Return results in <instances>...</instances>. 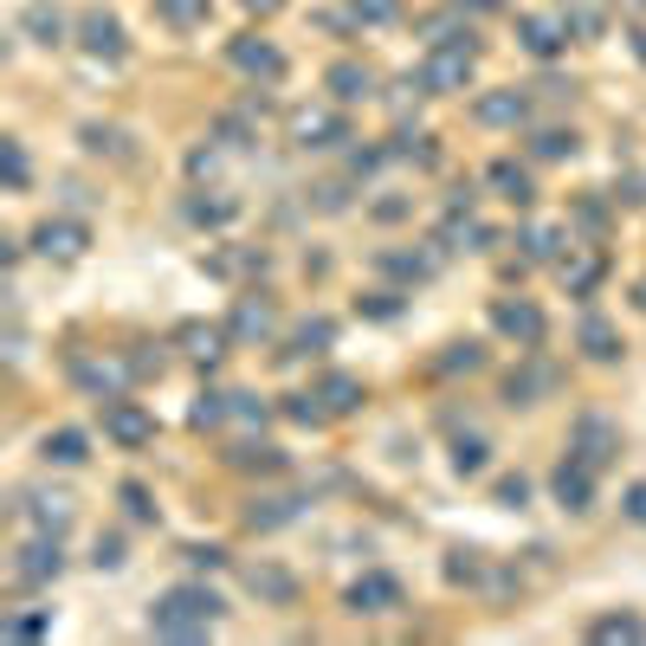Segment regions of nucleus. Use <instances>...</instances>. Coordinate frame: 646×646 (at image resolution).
<instances>
[{
	"label": "nucleus",
	"instance_id": "1",
	"mask_svg": "<svg viewBox=\"0 0 646 646\" xmlns=\"http://www.w3.org/2000/svg\"><path fill=\"white\" fill-rule=\"evenodd\" d=\"M220 614H226V601H220L214 588L181 582V588L155 595V608H149V634H162V641H208Z\"/></svg>",
	"mask_w": 646,
	"mask_h": 646
},
{
	"label": "nucleus",
	"instance_id": "2",
	"mask_svg": "<svg viewBox=\"0 0 646 646\" xmlns=\"http://www.w3.org/2000/svg\"><path fill=\"white\" fill-rule=\"evenodd\" d=\"M472 78H479V46H427V59H421L427 97H459V91H472Z\"/></svg>",
	"mask_w": 646,
	"mask_h": 646
},
{
	"label": "nucleus",
	"instance_id": "3",
	"mask_svg": "<svg viewBox=\"0 0 646 646\" xmlns=\"http://www.w3.org/2000/svg\"><path fill=\"white\" fill-rule=\"evenodd\" d=\"M285 143L291 149H343L350 143L343 104H297V110L285 117Z\"/></svg>",
	"mask_w": 646,
	"mask_h": 646
},
{
	"label": "nucleus",
	"instance_id": "4",
	"mask_svg": "<svg viewBox=\"0 0 646 646\" xmlns=\"http://www.w3.org/2000/svg\"><path fill=\"white\" fill-rule=\"evenodd\" d=\"M66 575V543L52 537V530H33L26 543H20V556H13V582L20 588H46V582H59Z\"/></svg>",
	"mask_w": 646,
	"mask_h": 646
},
{
	"label": "nucleus",
	"instance_id": "5",
	"mask_svg": "<svg viewBox=\"0 0 646 646\" xmlns=\"http://www.w3.org/2000/svg\"><path fill=\"white\" fill-rule=\"evenodd\" d=\"M569 453H575V459H588V466L601 472V466L621 453V427H614L601 408H582V414L569 421Z\"/></svg>",
	"mask_w": 646,
	"mask_h": 646
},
{
	"label": "nucleus",
	"instance_id": "6",
	"mask_svg": "<svg viewBox=\"0 0 646 646\" xmlns=\"http://www.w3.org/2000/svg\"><path fill=\"white\" fill-rule=\"evenodd\" d=\"M84 246H91V226L72 220V214H46L39 226H33V252H39V259H52V266L84 259Z\"/></svg>",
	"mask_w": 646,
	"mask_h": 646
},
{
	"label": "nucleus",
	"instance_id": "7",
	"mask_svg": "<svg viewBox=\"0 0 646 646\" xmlns=\"http://www.w3.org/2000/svg\"><path fill=\"white\" fill-rule=\"evenodd\" d=\"M492 330L504 343H517V350H543V337H550V324H543V310L530 297H498L492 304Z\"/></svg>",
	"mask_w": 646,
	"mask_h": 646
},
{
	"label": "nucleus",
	"instance_id": "8",
	"mask_svg": "<svg viewBox=\"0 0 646 646\" xmlns=\"http://www.w3.org/2000/svg\"><path fill=\"white\" fill-rule=\"evenodd\" d=\"M72 381L104 408V401H117V395H130V362L124 356H72Z\"/></svg>",
	"mask_w": 646,
	"mask_h": 646
},
{
	"label": "nucleus",
	"instance_id": "9",
	"mask_svg": "<svg viewBox=\"0 0 646 646\" xmlns=\"http://www.w3.org/2000/svg\"><path fill=\"white\" fill-rule=\"evenodd\" d=\"M78 46H84L91 59H104V66H124V52H130V33H124V20H117L110 7H91V13L78 20Z\"/></svg>",
	"mask_w": 646,
	"mask_h": 646
},
{
	"label": "nucleus",
	"instance_id": "10",
	"mask_svg": "<svg viewBox=\"0 0 646 646\" xmlns=\"http://www.w3.org/2000/svg\"><path fill=\"white\" fill-rule=\"evenodd\" d=\"M569 20H563V13H517V46H524V52H530V59H543V66H550V59H563V52H569Z\"/></svg>",
	"mask_w": 646,
	"mask_h": 646
},
{
	"label": "nucleus",
	"instance_id": "11",
	"mask_svg": "<svg viewBox=\"0 0 646 646\" xmlns=\"http://www.w3.org/2000/svg\"><path fill=\"white\" fill-rule=\"evenodd\" d=\"M104 439H117L124 453H137L155 439V414H149L143 401H130V395H117V401H104Z\"/></svg>",
	"mask_w": 646,
	"mask_h": 646
},
{
	"label": "nucleus",
	"instance_id": "12",
	"mask_svg": "<svg viewBox=\"0 0 646 646\" xmlns=\"http://www.w3.org/2000/svg\"><path fill=\"white\" fill-rule=\"evenodd\" d=\"M472 117H479L485 130H524V124H530V91H517V84L479 91V97H472Z\"/></svg>",
	"mask_w": 646,
	"mask_h": 646
},
{
	"label": "nucleus",
	"instance_id": "13",
	"mask_svg": "<svg viewBox=\"0 0 646 646\" xmlns=\"http://www.w3.org/2000/svg\"><path fill=\"white\" fill-rule=\"evenodd\" d=\"M556 381H563V375L543 362V350H524V368L504 375V401H510V408H537L543 395H556Z\"/></svg>",
	"mask_w": 646,
	"mask_h": 646
},
{
	"label": "nucleus",
	"instance_id": "14",
	"mask_svg": "<svg viewBox=\"0 0 646 646\" xmlns=\"http://www.w3.org/2000/svg\"><path fill=\"white\" fill-rule=\"evenodd\" d=\"M226 59L252 78V84H279V78H285V52H279L272 39H259V33H239V39L226 46Z\"/></svg>",
	"mask_w": 646,
	"mask_h": 646
},
{
	"label": "nucleus",
	"instance_id": "15",
	"mask_svg": "<svg viewBox=\"0 0 646 646\" xmlns=\"http://www.w3.org/2000/svg\"><path fill=\"white\" fill-rule=\"evenodd\" d=\"M343 601H350V614H368V621H375V614H395V608L408 601V588H401L395 575L368 569V575H356V582H350V595H343Z\"/></svg>",
	"mask_w": 646,
	"mask_h": 646
},
{
	"label": "nucleus",
	"instance_id": "16",
	"mask_svg": "<svg viewBox=\"0 0 646 646\" xmlns=\"http://www.w3.org/2000/svg\"><path fill=\"white\" fill-rule=\"evenodd\" d=\"M226 330H233V343H266V337L279 330V310H272V297H259V291L233 297V310H226Z\"/></svg>",
	"mask_w": 646,
	"mask_h": 646
},
{
	"label": "nucleus",
	"instance_id": "17",
	"mask_svg": "<svg viewBox=\"0 0 646 646\" xmlns=\"http://www.w3.org/2000/svg\"><path fill=\"white\" fill-rule=\"evenodd\" d=\"M550 498L563 504V510H575V517H582V510H595V466L569 453V459L550 472Z\"/></svg>",
	"mask_w": 646,
	"mask_h": 646
},
{
	"label": "nucleus",
	"instance_id": "18",
	"mask_svg": "<svg viewBox=\"0 0 646 646\" xmlns=\"http://www.w3.org/2000/svg\"><path fill=\"white\" fill-rule=\"evenodd\" d=\"M324 91H330V104H343V110H350V104H368V97H375V72H368L362 59H337V66L324 72Z\"/></svg>",
	"mask_w": 646,
	"mask_h": 646
},
{
	"label": "nucleus",
	"instance_id": "19",
	"mask_svg": "<svg viewBox=\"0 0 646 646\" xmlns=\"http://www.w3.org/2000/svg\"><path fill=\"white\" fill-rule=\"evenodd\" d=\"M175 343H181V356H188V362L214 368V362L226 356V343H233V330H226V324H201V317H195V324H181V330H175Z\"/></svg>",
	"mask_w": 646,
	"mask_h": 646
},
{
	"label": "nucleus",
	"instance_id": "20",
	"mask_svg": "<svg viewBox=\"0 0 646 646\" xmlns=\"http://www.w3.org/2000/svg\"><path fill=\"white\" fill-rule=\"evenodd\" d=\"M439 246H446V252H485V246H498V226H485V220L466 208V214L439 220Z\"/></svg>",
	"mask_w": 646,
	"mask_h": 646
},
{
	"label": "nucleus",
	"instance_id": "21",
	"mask_svg": "<svg viewBox=\"0 0 646 646\" xmlns=\"http://www.w3.org/2000/svg\"><path fill=\"white\" fill-rule=\"evenodd\" d=\"M556 279H563V291H569V297H595V285L608 279V259H601L595 246H569V259L556 266Z\"/></svg>",
	"mask_w": 646,
	"mask_h": 646
},
{
	"label": "nucleus",
	"instance_id": "22",
	"mask_svg": "<svg viewBox=\"0 0 646 646\" xmlns=\"http://www.w3.org/2000/svg\"><path fill=\"white\" fill-rule=\"evenodd\" d=\"M517 246H524V266H563V246H575V239L556 220H530V226L517 233Z\"/></svg>",
	"mask_w": 646,
	"mask_h": 646
},
{
	"label": "nucleus",
	"instance_id": "23",
	"mask_svg": "<svg viewBox=\"0 0 646 646\" xmlns=\"http://www.w3.org/2000/svg\"><path fill=\"white\" fill-rule=\"evenodd\" d=\"M20 517H26V530H52V537H66V530H72V498H66V492H26Z\"/></svg>",
	"mask_w": 646,
	"mask_h": 646
},
{
	"label": "nucleus",
	"instance_id": "24",
	"mask_svg": "<svg viewBox=\"0 0 646 646\" xmlns=\"http://www.w3.org/2000/svg\"><path fill=\"white\" fill-rule=\"evenodd\" d=\"M246 588H252L266 608H291V601H297V575H291L285 563H252V569H246Z\"/></svg>",
	"mask_w": 646,
	"mask_h": 646
},
{
	"label": "nucleus",
	"instance_id": "25",
	"mask_svg": "<svg viewBox=\"0 0 646 646\" xmlns=\"http://www.w3.org/2000/svg\"><path fill=\"white\" fill-rule=\"evenodd\" d=\"M485 188H492L498 201H510V208H530V201H537V181H530V168H517L510 155H498V162L485 168Z\"/></svg>",
	"mask_w": 646,
	"mask_h": 646
},
{
	"label": "nucleus",
	"instance_id": "26",
	"mask_svg": "<svg viewBox=\"0 0 646 646\" xmlns=\"http://www.w3.org/2000/svg\"><path fill=\"white\" fill-rule=\"evenodd\" d=\"M575 350H582L588 362H614L621 356V330H614L601 310H588V317L575 324Z\"/></svg>",
	"mask_w": 646,
	"mask_h": 646
},
{
	"label": "nucleus",
	"instance_id": "27",
	"mask_svg": "<svg viewBox=\"0 0 646 646\" xmlns=\"http://www.w3.org/2000/svg\"><path fill=\"white\" fill-rule=\"evenodd\" d=\"M421 33H427V46H479V33H472V20H466V7L453 0V7H439L421 20Z\"/></svg>",
	"mask_w": 646,
	"mask_h": 646
},
{
	"label": "nucleus",
	"instance_id": "28",
	"mask_svg": "<svg viewBox=\"0 0 646 646\" xmlns=\"http://www.w3.org/2000/svg\"><path fill=\"white\" fill-rule=\"evenodd\" d=\"M20 33H26L33 46H66V39H72V26H66V13H59L52 0H33V7L20 13Z\"/></svg>",
	"mask_w": 646,
	"mask_h": 646
},
{
	"label": "nucleus",
	"instance_id": "29",
	"mask_svg": "<svg viewBox=\"0 0 646 646\" xmlns=\"http://www.w3.org/2000/svg\"><path fill=\"white\" fill-rule=\"evenodd\" d=\"M201 272H214V279H246V272H266V252H252V246H220V252H201Z\"/></svg>",
	"mask_w": 646,
	"mask_h": 646
},
{
	"label": "nucleus",
	"instance_id": "30",
	"mask_svg": "<svg viewBox=\"0 0 646 646\" xmlns=\"http://www.w3.org/2000/svg\"><path fill=\"white\" fill-rule=\"evenodd\" d=\"M39 453H46V466H84L91 459V433L84 427H52L39 439Z\"/></svg>",
	"mask_w": 646,
	"mask_h": 646
},
{
	"label": "nucleus",
	"instance_id": "31",
	"mask_svg": "<svg viewBox=\"0 0 646 646\" xmlns=\"http://www.w3.org/2000/svg\"><path fill=\"white\" fill-rule=\"evenodd\" d=\"M297 510H304V498L266 492V498H252V504H246V524H252V530H285V524H297Z\"/></svg>",
	"mask_w": 646,
	"mask_h": 646
},
{
	"label": "nucleus",
	"instance_id": "32",
	"mask_svg": "<svg viewBox=\"0 0 646 646\" xmlns=\"http://www.w3.org/2000/svg\"><path fill=\"white\" fill-rule=\"evenodd\" d=\"M317 395H324V408H330V414H356V408H362V381H356V375H343V368H330V375L317 381Z\"/></svg>",
	"mask_w": 646,
	"mask_h": 646
},
{
	"label": "nucleus",
	"instance_id": "33",
	"mask_svg": "<svg viewBox=\"0 0 646 646\" xmlns=\"http://www.w3.org/2000/svg\"><path fill=\"white\" fill-rule=\"evenodd\" d=\"M337 343V324L330 317H304L297 330H291V356H324Z\"/></svg>",
	"mask_w": 646,
	"mask_h": 646
},
{
	"label": "nucleus",
	"instance_id": "34",
	"mask_svg": "<svg viewBox=\"0 0 646 646\" xmlns=\"http://www.w3.org/2000/svg\"><path fill=\"white\" fill-rule=\"evenodd\" d=\"M226 459H233L239 472H285V453H279L272 439H246V446H233Z\"/></svg>",
	"mask_w": 646,
	"mask_h": 646
},
{
	"label": "nucleus",
	"instance_id": "35",
	"mask_svg": "<svg viewBox=\"0 0 646 646\" xmlns=\"http://www.w3.org/2000/svg\"><path fill=\"white\" fill-rule=\"evenodd\" d=\"M485 466H492V446H485L479 433H459V439H453V472H459V479H479Z\"/></svg>",
	"mask_w": 646,
	"mask_h": 646
},
{
	"label": "nucleus",
	"instance_id": "36",
	"mask_svg": "<svg viewBox=\"0 0 646 646\" xmlns=\"http://www.w3.org/2000/svg\"><path fill=\"white\" fill-rule=\"evenodd\" d=\"M233 421V395H220V388H208V395H195V408H188V427H226Z\"/></svg>",
	"mask_w": 646,
	"mask_h": 646
},
{
	"label": "nucleus",
	"instance_id": "37",
	"mask_svg": "<svg viewBox=\"0 0 646 646\" xmlns=\"http://www.w3.org/2000/svg\"><path fill=\"white\" fill-rule=\"evenodd\" d=\"M588 634H595V641H646V621L641 614H601Z\"/></svg>",
	"mask_w": 646,
	"mask_h": 646
},
{
	"label": "nucleus",
	"instance_id": "38",
	"mask_svg": "<svg viewBox=\"0 0 646 646\" xmlns=\"http://www.w3.org/2000/svg\"><path fill=\"white\" fill-rule=\"evenodd\" d=\"M530 155H537V162H569L575 130H537V137H530Z\"/></svg>",
	"mask_w": 646,
	"mask_h": 646
},
{
	"label": "nucleus",
	"instance_id": "39",
	"mask_svg": "<svg viewBox=\"0 0 646 646\" xmlns=\"http://www.w3.org/2000/svg\"><path fill=\"white\" fill-rule=\"evenodd\" d=\"M285 414L297 421V427H324V421H337V414L324 408V395H317V388H310V395H291V401H285Z\"/></svg>",
	"mask_w": 646,
	"mask_h": 646
},
{
	"label": "nucleus",
	"instance_id": "40",
	"mask_svg": "<svg viewBox=\"0 0 646 646\" xmlns=\"http://www.w3.org/2000/svg\"><path fill=\"white\" fill-rule=\"evenodd\" d=\"M350 20L356 26H388V20H401V0H350Z\"/></svg>",
	"mask_w": 646,
	"mask_h": 646
},
{
	"label": "nucleus",
	"instance_id": "41",
	"mask_svg": "<svg viewBox=\"0 0 646 646\" xmlns=\"http://www.w3.org/2000/svg\"><path fill=\"white\" fill-rule=\"evenodd\" d=\"M155 13H162L168 26H201V20H208V0H155Z\"/></svg>",
	"mask_w": 646,
	"mask_h": 646
},
{
	"label": "nucleus",
	"instance_id": "42",
	"mask_svg": "<svg viewBox=\"0 0 646 646\" xmlns=\"http://www.w3.org/2000/svg\"><path fill=\"white\" fill-rule=\"evenodd\" d=\"M356 310L362 317H375V324H395V317H401V291H368Z\"/></svg>",
	"mask_w": 646,
	"mask_h": 646
},
{
	"label": "nucleus",
	"instance_id": "43",
	"mask_svg": "<svg viewBox=\"0 0 646 646\" xmlns=\"http://www.w3.org/2000/svg\"><path fill=\"white\" fill-rule=\"evenodd\" d=\"M439 368H446V375H459V368L472 375V368H485V350H479V343H446V356H439Z\"/></svg>",
	"mask_w": 646,
	"mask_h": 646
},
{
	"label": "nucleus",
	"instance_id": "44",
	"mask_svg": "<svg viewBox=\"0 0 646 646\" xmlns=\"http://www.w3.org/2000/svg\"><path fill=\"white\" fill-rule=\"evenodd\" d=\"M492 498H498L504 510H524V504H530V479H524V472H504L498 485H492Z\"/></svg>",
	"mask_w": 646,
	"mask_h": 646
},
{
	"label": "nucleus",
	"instance_id": "45",
	"mask_svg": "<svg viewBox=\"0 0 646 646\" xmlns=\"http://www.w3.org/2000/svg\"><path fill=\"white\" fill-rule=\"evenodd\" d=\"M26 181H33V162H26V143H7V188H13V195H26Z\"/></svg>",
	"mask_w": 646,
	"mask_h": 646
},
{
	"label": "nucleus",
	"instance_id": "46",
	"mask_svg": "<svg viewBox=\"0 0 646 646\" xmlns=\"http://www.w3.org/2000/svg\"><path fill=\"white\" fill-rule=\"evenodd\" d=\"M233 214H239L233 201H188V220H195V226H226Z\"/></svg>",
	"mask_w": 646,
	"mask_h": 646
},
{
	"label": "nucleus",
	"instance_id": "47",
	"mask_svg": "<svg viewBox=\"0 0 646 646\" xmlns=\"http://www.w3.org/2000/svg\"><path fill=\"white\" fill-rule=\"evenodd\" d=\"M117 498H124V510H130V524H155V504H149V492L137 485V479H130Z\"/></svg>",
	"mask_w": 646,
	"mask_h": 646
},
{
	"label": "nucleus",
	"instance_id": "48",
	"mask_svg": "<svg viewBox=\"0 0 646 646\" xmlns=\"http://www.w3.org/2000/svg\"><path fill=\"white\" fill-rule=\"evenodd\" d=\"M233 421H246V427H266V421H272V408H266L259 395H233Z\"/></svg>",
	"mask_w": 646,
	"mask_h": 646
},
{
	"label": "nucleus",
	"instance_id": "49",
	"mask_svg": "<svg viewBox=\"0 0 646 646\" xmlns=\"http://www.w3.org/2000/svg\"><path fill=\"white\" fill-rule=\"evenodd\" d=\"M78 137H84V149H91V155H124V137H117V130H97V124H84Z\"/></svg>",
	"mask_w": 646,
	"mask_h": 646
},
{
	"label": "nucleus",
	"instance_id": "50",
	"mask_svg": "<svg viewBox=\"0 0 646 646\" xmlns=\"http://www.w3.org/2000/svg\"><path fill=\"white\" fill-rule=\"evenodd\" d=\"M310 195H317V214H343V208H350V188H343V181H324V188H310Z\"/></svg>",
	"mask_w": 646,
	"mask_h": 646
},
{
	"label": "nucleus",
	"instance_id": "51",
	"mask_svg": "<svg viewBox=\"0 0 646 646\" xmlns=\"http://www.w3.org/2000/svg\"><path fill=\"white\" fill-rule=\"evenodd\" d=\"M181 556H188L195 569H220V563H226V550H220V543H188Z\"/></svg>",
	"mask_w": 646,
	"mask_h": 646
},
{
	"label": "nucleus",
	"instance_id": "52",
	"mask_svg": "<svg viewBox=\"0 0 646 646\" xmlns=\"http://www.w3.org/2000/svg\"><path fill=\"white\" fill-rule=\"evenodd\" d=\"M91 569H124V543H117V537H97V556H91Z\"/></svg>",
	"mask_w": 646,
	"mask_h": 646
},
{
	"label": "nucleus",
	"instance_id": "53",
	"mask_svg": "<svg viewBox=\"0 0 646 646\" xmlns=\"http://www.w3.org/2000/svg\"><path fill=\"white\" fill-rule=\"evenodd\" d=\"M188 175H195V181H214V175H220V155H214V149H195V155H188Z\"/></svg>",
	"mask_w": 646,
	"mask_h": 646
},
{
	"label": "nucleus",
	"instance_id": "54",
	"mask_svg": "<svg viewBox=\"0 0 646 646\" xmlns=\"http://www.w3.org/2000/svg\"><path fill=\"white\" fill-rule=\"evenodd\" d=\"M472 556H479V550H453L446 575H453V582H472V575H479V563H472Z\"/></svg>",
	"mask_w": 646,
	"mask_h": 646
},
{
	"label": "nucleus",
	"instance_id": "55",
	"mask_svg": "<svg viewBox=\"0 0 646 646\" xmlns=\"http://www.w3.org/2000/svg\"><path fill=\"white\" fill-rule=\"evenodd\" d=\"M368 214L381 220V226H395V220H408V201H401V195H395V201H375V208H368Z\"/></svg>",
	"mask_w": 646,
	"mask_h": 646
},
{
	"label": "nucleus",
	"instance_id": "56",
	"mask_svg": "<svg viewBox=\"0 0 646 646\" xmlns=\"http://www.w3.org/2000/svg\"><path fill=\"white\" fill-rule=\"evenodd\" d=\"M7 634H20V641H33V634H46V614H20V621H7Z\"/></svg>",
	"mask_w": 646,
	"mask_h": 646
},
{
	"label": "nucleus",
	"instance_id": "57",
	"mask_svg": "<svg viewBox=\"0 0 646 646\" xmlns=\"http://www.w3.org/2000/svg\"><path fill=\"white\" fill-rule=\"evenodd\" d=\"M621 510H627V517H634V524H646V485H634V492H627V498H621Z\"/></svg>",
	"mask_w": 646,
	"mask_h": 646
},
{
	"label": "nucleus",
	"instance_id": "58",
	"mask_svg": "<svg viewBox=\"0 0 646 646\" xmlns=\"http://www.w3.org/2000/svg\"><path fill=\"white\" fill-rule=\"evenodd\" d=\"M239 7H246V13H279L285 0H239Z\"/></svg>",
	"mask_w": 646,
	"mask_h": 646
},
{
	"label": "nucleus",
	"instance_id": "59",
	"mask_svg": "<svg viewBox=\"0 0 646 646\" xmlns=\"http://www.w3.org/2000/svg\"><path fill=\"white\" fill-rule=\"evenodd\" d=\"M459 7H466V13H492L498 0H459Z\"/></svg>",
	"mask_w": 646,
	"mask_h": 646
},
{
	"label": "nucleus",
	"instance_id": "60",
	"mask_svg": "<svg viewBox=\"0 0 646 646\" xmlns=\"http://www.w3.org/2000/svg\"><path fill=\"white\" fill-rule=\"evenodd\" d=\"M634 304H641V310H646V279H641V285H634Z\"/></svg>",
	"mask_w": 646,
	"mask_h": 646
}]
</instances>
